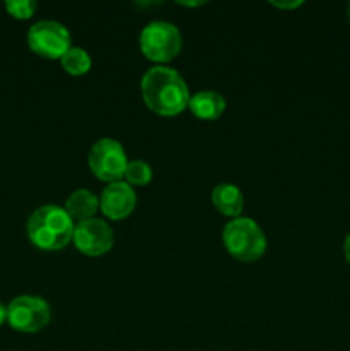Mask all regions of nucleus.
Instances as JSON below:
<instances>
[{
  "label": "nucleus",
  "instance_id": "obj_10",
  "mask_svg": "<svg viewBox=\"0 0 350 351\" xmlns=\"http://www.w3.org/2000/svg\"><path fill=\"white\" fill-rule=\"evenodd\" d=\"M211 204L216 211L229 218H239L244 211V194L237 185L220 184L211 192Z\"/></svg>",
  "mask_w": 350,
  "mask_h": 351
},
{
  "label": "nucleus",
  "instance_id": "obj_9",
  "mask_svg": "<svg viewBox=\"0 0 350 351\" xmlns=\"http://www.w3.org/2000/svg\"><path fill=\"white\" fill-rule=\"evenodd\" d=\"M136 202L137 197L132 185L122 180L108 184L100 195V209L106 218L113 221H120L130 216L136 208Z\"/></svg>",
  "mask_w": 350,
  "mask_h": 351
},
{
  "label": "nucleus",
  "instance_id": "obj_12",
  "mask_svg": "<svg viewBox=\"0 0 350 351\" xmlns=\"http://www.w3.org/2000/svg\"><path fill=\"white\" fill-rule=\"evenodd\" d=\"M64 209L71 216L72 221H86V219L95 218L96 211L100 209V199L88 189H78L69 195Z\"/></svg>",
  "mask_w": 350,
  "mask_h": 351
},
{
  "label": "nucleus",
  "instance_id": "obj_4",
  "mask_svg": "<svg viewBox=\"0 0 350 351\" xmlns=\"http://www.w3.org/2000/svg\"><path fill=\"white\" fill-rule=\"evenodd\" d=\"M139 48L148 60L165 64L180 53L182 34L178 27L168 21H151L141 31Z\"/></svg>",
  "mask_w": 350,
  "mask_h": 351
},
{
  "label": "nucleus",
  "instance_id": "obj_20",
  "mask_svg": "<svg viewBox=\"0 0 350 351\" xmlns=\"http://www.w3.org/2000/svg\"><path fill=\"white\" fill-rule=\"evenodd\" d=\"M349 19H350V5H349Z\"/></svg>",
  "mask_w": 350,
  "mask_h": 351
},
{
  "label": "nucleus",
  "instance_id": "obj_17",
  "mask_svg": "<svg viewBox=\"0 0 350 351\" xmlns=\"http://www.w3.org/2000/svg\"><path fill=\"white\" fill-rule=\"evenodd\" d=\"M343 254H345L347 263L350 264V233H349V235H347L345 243H343Z\"/></svg>",
  "mask_w": 350,
  "mask_h": 351
},
{
  "label": "nucleus",
  "instance_id": "obj_8",
  "mask_svg": "<svg viewBox=\"0 0 350 351\" xmlns=\"http://www.w3.org/2000/svg\"><path fill=\"white\" fill-rule=\"evenodd\" d=\"M75 249L89 257H100L113 247V230L105 219L91 218L75 223L72 235Z\"/></svg>",
  "mask_w": 350,
  "mask_h": 351
},
{
  "label": "nucleus",
  "instance_id": "obj_18",
  "mask_svg": "<svg viewBox=\"0 0 350 351\" xmlns=\"http://www.w3.org/2000/svg\"><path fill=\"white\" fill-rule=\"evenodd\" d=\"M7 322V305H3L0 302V326H3Z\"/></svg>",
  "mask_w": 350,
  "mask_h": 351
},
{
  "label": "nucleus",
  "instance_id": "obj_2",
  "mask_svg": "<svg viewBox=\"0 0 350 351\" xmlns=\"http://www.w3.org/2000/svg\"><path fill=\"white\" fill-rule=\"evenodd\" d=\"M74 226L75 223L64 208L57 204H45L30 216L26 233L36 249L55 252L72 242Z\"/></svg>",
  "mask_w": 350,
  "mask_h": 351
},
{
  "label": "nucleus",
  "instance_id": "obj_16",
  "mask_svg": "<svg viewBox=\"0 0 350 351\" xmlns=\"http://www.w3.org/2000/svg\"><path fill=\"white\" fill-rule=\"evenodd\" d=\"M273 7H278V9H285V10H292V9H297V7L302 5L301 0H295V2H270Z\"/></svg>",
  "mask_w": 350,
  "mask_h": 351
},
{
  "label": "nucleus",
  "instance_id": "obj_19",
  "mask_svg": "<svg viewBox=\"0 0 350 351\" xmlns=\"http://www.w3.org/2000/svg\"><path fill=\"white\" fill-rule=\"evenodd\" d=\"M178 3L184 7H199V5H202L205 2H178Z\"/></svg>",
  "mask_w": 350,
  "mask_h": 351
},
{
  "label": "nucleus",
  "instance_id": "obj_13",
  "mask_svg": "<svg viewBox=\"0 0 350 351\" xmlns=\"http://www.w3.org/2000/svg\"><path fill=\"white\" fill-rule=\"evenodd\" d=\"M62 69L71 75H84L91 69V57L84 48L71 47L60 58Z\"/></svg>",
  "mask_w": 350,
  "mask_h": 351
},
{
  "label": "nucleus",
  "instance_id": "obj_5",
  "mask_svg": "<svg viewBox=\"0 0 350 351\" xmlns=\"http://www.w3.org/2000/svg\"><path fill=\"white\" fill-rule=\"evenodd\" d=\"M50 321V305L36 295H19L7 305V324L17 332L34 335L47 328Z\"/></svg>",
  "mask_w": 350,
  "mask_h": 351
},
{
  "label": "nucleus",
  "instance_id": "obj_3",
  "mask_svg": "<svg viewBox=\"0 0 350 351\" xmlns=\"http://www.w3.org/2000/svg\"><path fill=\"white\" fill-rule=\"evenodd\" d=\"M222 240L226 252L240 263H256L268 247L263 228L247 216L230 219L223 228Z\"/></svg>",
  "mask_w": 350,
  "mask_h": 351
},
{
  "label": "nucleus",
  "instance_id": "obj_1",
  "mask_svg": "<svg viewBox=\"0 0 350 351\" xmlns=\"http://www.w3.org/2000/svg\"><path fill=\"white\" fill-rule=\"evenodd\" d=\"M143 101L153 113L161 117H175L189 106L187 82L175 69L154 65L144 72L141 79Z\"/></svg>",
  "mask_w": 350,
  "mask_h": 351
},
{
  "label": "nucleus",
  "instance_id": "obj_6",
  "mask_svg": "<svg viewBox=\"0 0 350 351\" xmlns=\"http://www.w3.org/2000/svg\"><path fill=\"white\" fill-rule=\"evenodd\" d=\"M127 160L126 149L119 141L112 137H102L91 146L88 154L89 170L98 180L112 184L119 182L126 173Z\"/></svg>",
  "mask_w": 350,
  "mask_h": 351
},
{
  "label": "nucleus",
  "instance_id": "obj_15",
  "mask_svg": "<svg viewBox=\"0 0 350 351\" xmlns=\"http://www.w3.org/2000/svg\"><path fill=\"white\" fill-rule=\"evenodd\" d=\"M3 7H5L7 14H9L10 17L24 21L31 19V17L34 16V12H36L38 9V2L36 0H7V2L3 3Z\"/></svg>",
  "mask_w": 350,
  "mask_h": 351
},
{
  "label": "nucleus",
  "instance_id": "obj_11",
  "mask_svg": "<svg viewBox=\"0 0 350 351\" xmlns=\"http://www.w3.org/2000/svg\"><path fill=\"white\" fill-rule=\"evenodd\" d=\"M189 110L194 117L201 120H216L223 115L226 108V101L216 91H199L189 99Z\"/></svg>",
  "mask_w": 350,
  "mask_h": 351
},
{
  "label": "nucleus",
  "instance_id": "obj_14",
  "mask_svg": "<svg viewBox=\"0 0 350 351\" xmlns=\"http://www.w3.org/2000/svg\"><path fill=\"white\" fill-rule=\"evenodd\" d=\"M124 177L127 178V184L129 185L143 187V185H148L151 182V178H153V170H151L150 163H146V161L132 160L127 163Z\"/></svg>",
  "mask_w": 350,
  "mask_h": 351
},
{
  "label": "nucleus",
  "instance_id": "obj_7",
  "mask_svg": "<svg viewBox=\"0 0 350 351\" xmlns=\"http://www.w3.org/2000/svg\"><path fill=\"white\" fill-rule=\"evenodd\" d=\"M27 47L33 53L50 60H60L65 51L72 47L71 33L62 23L43 19L34 23L27 29Z\"/></svg>",
  "mask_w": 350,
  "mask_h": 351
}]
</instances>
